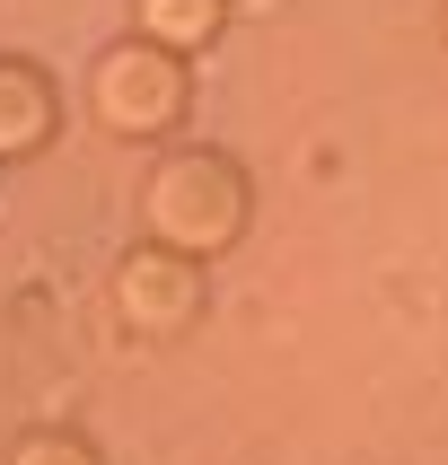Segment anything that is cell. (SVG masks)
<instances>
[{"label":"cell","mask_w":448,"mask_h":465,"mask_svg":"<svg viewBox=\"0 0 448 465\" xmlns=\"http://www.w3.org/2000/svg\"><path fill=\"white\" fill-rule=\"evenodd\" d=\"M114 316H124L141 342H167L184 334L194 316H203V263L176 255V246H132L124 263H114Z\"/></svg>","instance_id":"cell-3"},{"label":"cell","mask_w":448,"mask_h":465,"mask_svg":"<svg viewBox=\"0 0 448 465\" xmlns=\"http://www.w3.org/2000/svg\"><path fill=\"white\" fill-rule=\"evenodd\" d=\"M9 465H97V448L71 440V430H26V440L9 448Z\"/></svg>","instance_id":"cell-6"},{"label":"cell","mask_w":448,"mask_h":465,"mask_svg":"<svg viewBox=\"0 0 448 465\" xmlns=\"http://www.w3.org/2000/svg\"><path fill=\"white\" fill-rule=\"evenodd\" d=\"M88 105L114 141H158V132L184 124V62L150 35H124L114 53H97L88 71Z\"/></svg>","instance_id":"cell-2"},{"label":"cell","mask_w":448,"mask_h":465,"mask_svg":"<svg viewBox=\"0 0 448 465\" xmlns=\"http://www.w3.org/2000/svg\"><path fill=\"white\" fill-rule=\"evenodd\" d=\"M246 211H255V184L220 150H167L150 167V184H141V229H150V246H176L194 263L229 255L237 237H246Z\"/></svg>","instance_id":"cell-1"},{"label":"cell","mask_w":448,"mask_h":465,"mask_svg":"<svg viewBox=\"0 0 448 465\" xmlns=\"http://www.w3.org/2000/svg\"><path fill=\"white\" fill-rule=\"evenodd\" d=\"M53 141V88L26 62H0V158H26Z\"/></svg>","instance_id":"cell-4"},{"label":"cell","mask_w":448,"mask_h":465,"mask_svg":"<svg viewBox=\"0 0 448 465\" xmlns=\"http://www.w3.org/2000/svg\"><path fill=\"white\" fill-rule=\"evenodd\" d=\"M229 26V0H132V35H150L184 62V53H203L211 35Z\"/></svg>","instance_id":"cell-5"}]
</instances>
